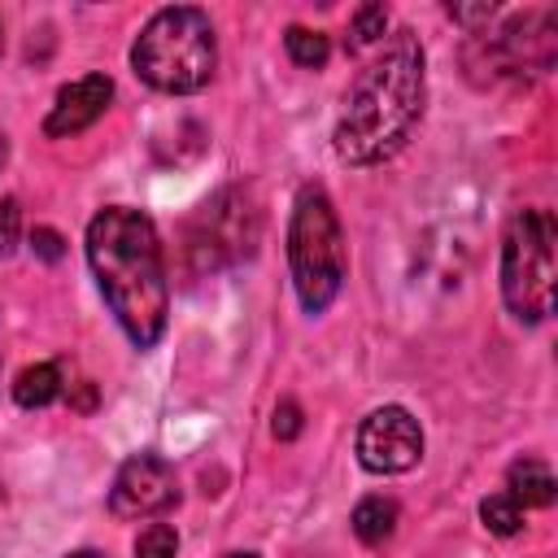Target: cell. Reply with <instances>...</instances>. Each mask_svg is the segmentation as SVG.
Masks as SVG:
<instances>
[{
    "label": "cell",
    "mask_w": 558,
    "mask_h": 558,
    "mask_svg": "<svg viewBox=\"0 0 558 558\" xmlns=\"http://www.w3.org/2000/svg\"><path fill=\"white\" fill-rule=\"evenodd\" d=\"M270 432L279 440H296L301 436V405L296 401H279L275 405V418H270Z\"/></svg>",
    "instance_id": "obj_18"
},
{
    "label": "cell",
    "mask_w": 558,
    "mask_h": 558,
    "mask_svg": "<svg viewBox=\"0 0 558 558\" xmlns=\"http://www.w3.org/2000/svg\"><path fill=\"white\" fill-rule=\"evenodd\" d=\"M453 22H462V26H480V22H488L493 13H497V4H449L445 9Z\"/></svg>",
    "instance_id": "obj_19"
},
{
    "label": "cell",
    "mask_w": 558,
    "mask_h": 558,
    "mask_svg": "<svg viewBox=\"0 0 558 558\" xmlns=\"http://www.w3.org/2000/svg\"><path fill=\"white\" fill-rule=\"evenodd\" d=\"M554 244L558 227L549 209H519L501 235V301L519 323H545L554 314Z\"/></svg>",
    "instance_id": "obj_5"
},
{
    "label": "cell",
    "mask_w": 558,
    "mask_h": 558,
    "mask_svg": "<svg viewBox=\"0 0 558 558\" xmlns=\"http://www.w3.org/2000/svg\"><path fill=\"white\" fill-rule=\"evenodd\" d=\"M179 501L174 466L161 453H131L109 488V514L113 519H157Z\"/></svg>",
    "instance_id": "obj_7"
},
{
    "label": "cell",
    "mask_w": 558,
    "mask_h": 558,
    "mask_svg": "<svg viewBox=\"0 0 558 558\" xmlns=\"http://www.w3.org/2000/svg\"><path fill=\"white\" fill-rule=\"evenodd\" d=\"M384 31H388V9L384 4H357L353 9V17H349V35H344V48L349 52H362V48H371V44H379L384 39Z\"/></svg>",
    "instance_id": "obj_14"
},
{
    "label": "cell",
    "mask_w": 558,
    "mask_h": 558,
    "mask_svg": "<svg viewBox=\"0 0 558 558\" xmlns=\"http://www.w3.org/2000/svg\"><path fill=\"white\" fill-rule=\"evenodd\" d=\"M65 558H100V554H92V549H78V554H65Z\"/></svg>",
    "instance_id": "obj_22"
},
{
    "label": "cell",
    "mask_w": 558,
    "mask_h": 558,
    "mask_svg": "<svg viewBox=\"0 0 558 558\" xmlns=\"http://www.w3.org/2000/svg\"><path fill=\"white\" fill-rule=\"evenodd\" d=\"M349 527L362 545H384L397 532V501L392 497H362L349 514Z\"/></svg>",
    "instance_id": "obj_12"
},
{
    "label": "cell",
    "mask_w": 558,
    "mask_h": 558,
    "mask_svg": "<svg viewBox=\"0 0 558 558\" xmlns=\"http://www.w3.org/2000/svg\"><path fill=\"white\" fill-rule=\"evenodd\" d=\"M109 100H113V78H109V74H83V78L57 87L52 109H48V118H44V135H48V140L83 135L92 122L105 118Z\"/></svg>",
    "instance_id": "obj_8"
},
{
    "label": "cell",
    "mask_w": 558,
    "mask_h": 558,
    "mask_svg": "<svg viewBox=\"0 0 558 558\" xmlns=\"http://www.w3.org/2000/svg\"><path fill=\"white\" fill-rule=\"evenodd\" d=\"M4 161H9V135L0 131V170H4Z\"/></svg>",
    "instance_id": "obj_21"
},
{
    "label": "cell",
    "mask_w": 558,
    "mask_h": 558,
    "mask_svg": "<svg viewBox=\"0 0 558 558\" xmlns=\"http://www.w3.org/2000/svg\"><path fill=\"white\" fill-rule=\"evenodd\" d=\"M131 70L153 92H166V96H192L209 87L218 70V39H214L209 13L196 4L157 9L131 44Z\"/></svg>",
    "instance_id": "obj_3"
},
{
    "label": "cell",
    "mask_w": 558,
    "mask_h": 558,
    "mask_svg": "<svg viewBox=\"0 0 558 558\" xmlns=\"http://www.w3.org/2000/svg\"><path fill=\"white\" fill-rule=\"evenodd\" d=\"M96 288L135 349H153L166 336L170 279L157 222L131 205H105L83 235Z\"/></svg>",
    "instance_id": "obj_1"
},
{
    "label": "cell",
    "mask_w": 558,
    "mask_h": 558,
    "mask_svg": "<svg viewBox=\"0 0 558 558\" xmlns=\"http://www.w3.org/2000/svg\"><path fill=\"white\" fill-rule=\"evenodd\" d=\"M427 100V57L414 31H397L388 48L344 92L331 148L344 166H379L405 148Z\"/></svg>",
    "instance_id": "obj_2"
},
{
    "label": "cell",
    "mask_w": 558,
    "mask_h": 558,
    "mask_svg": "<svg viewBox=\"0 0 558 558\" xmlns=\"http://www.w3.org/2000/svg\"><path fill=\"white\" fill-rule=\"evenodd\" d=\"M61 366L57 362H35V366H26V371H17V379H13V401L22 405V410H44V405H52L57 397H61Z\"/></svg>",
    "instance_id": "obj_11"
},
{
    "label": "cell",
    "mask_w": 558,
    "mask_h": 558,
    "mask_svg": "<svg viewBox=\"0 0 558 558\" xmlns=\"http://www.w3.org/2000/svg\"><path fill=\"white\" fill-rule=\"evenodd\" d=\"M288 270H292V288H296V301L305 314H327L344 288V275H349L344 231H340L327 187H318V183H305L292 201Z\"/></svg>",
    "instance_id": "obj_4"
},
{
    "label": "cell",
    "mask_w": 558,
    "mask_h": 558,
    "mask_svg": "<svg viewBox=\"0 0 558 558\" xmlns=\"http://www.w3.org/2000/svg\"><path fill=\"white\" fill-rule=\"evenodd\" d=\"M17 240H22V209L13 196H4L0 201V257H9L17 248Z\"/></svg>",
    "instance_id": "obj_17"
},
{
    "label": "cell",
    "mask_w": 558,
    "mask_h": 558,
    "mask_svg": "<svg viewBox=\"0 0 558 558\" xmlns=\"http://www.w3.org/2000/svg\"><path fill=\"white\" fill-rule=\"evenodd\" d=\"M0 52H4V26H0Z\"/></svg>",
    "instance_id": "obj_24"
},
{
    "label": "cell",
    "mask_w": 558,
    "mask_h": 558,
    "mask_svg": "<svg viewBox=\"0 0 558 558\" xmlns=\"http://www.w3.org/2000/svg\"><path fill=\"white\" fill-rule=\"evenodd\" d=\"M506 493L527 510V506H554V497H558V484H554V471L541 462V458H519V462H510V471H506Z\"/></svg>",
    "instance_id": "obj_10"
},
{
    "label": "cell",
    "mask_w": 558,
    "mask_h": 558,
    "mask_svg": "<svg viewBox=\"0 0 558 558\" xmlns=\"http://www.w3.org/2000/svg\"><path fill=\"white\" fill-rule=\"evenodd\" d=\"M283 48L301 70H323L327 57H331V39L323 31H310V26H288L283 31Z\"/></svg>",
    "instance_id": "obj_13"
},
{
    "label": "cell",
    "mask_w": 558,
    "mask_h": 558,
    "mask_svg": "<svg viewBox=\"0 0 558 558\" xmlns=\"http://www.w3.org/2000/svg\"><path fill=\"white\" fill-rule=\"evenodd\" d=\"M135 558H179V532L170 523H148L135 536Z\"/></svg>",
    "instance_id": "obj_16"
},
{
    "label": "cell",
    "mask_w": 558,
    "mask_h": 558,
    "mask_svg": "<svg viewBox=\"0 0 558 558\" xmlns=\"http://www.w3.org/2000/svg\"><path fill=\"white\" fill-rule=\"evenodd\" d=\"M201 222L205 231L196 235L201 248L209 253H227V257H244L253 253V240H257V214L248 205L235 201V192H218L205 209H201Z\"/></svg>",
    "instance_id": "obj_9"
},
{
    "label": "cell",
    "mask_w": 558,
    "mask_h": 558,
    "mask_svg": "<svg viewBox=\"0 0 558 558\" xmlns=\"http://www.w3.org/2000/svg\"><path fill=\"white\" fill-rule=\"evenodd\" d=\"M353 453L371 475H405L423 458V427L405 405H375L357 423Z\"/></svg>",
    "instance_id": "obj_6"
},
{
    "label": "cell",
    "mask_w": 558,
    "mask_h": 558,
    "mask_svg": "<svg viewBox=\"0 0 558 558\" xmlns=\"http://www.w3.org/2000/svg\"><path fill=\"white\" fill-rule=\"evenodd\" d=\"M480 523L493 536H514V532H523V506L501 488V493H493V497L480 501Z\"/></svg>",
    "instance_id": "obj_15"
},
{
    "label": "cell",
    "mask_w": 558,
    "mask_h": 558,
    "mask_svg": "<svg viewBox=\"0 0 558 558\" xmlns=\"http://www.w3.org/2000/svg\"><path fill=\"white\" fill-rule=\"evenodd\" d=\"M222 558H257V554H222Z\"/></svg>",
    "instance_id": "obj_23"
},
{
    "label": "cell",
    "mask_w": 558,
    "mask_h": 558,
    "mask_svg": "<svg viewBox=\"0 0 558 558\" xmlns=\"http://www.w3.org/2000/svg\"><path fill=\"white\" fill-rule=\"evenodd\" d=\"M31 248H35L44 262H57V257H61V235H57L52 227H35V231H31Z\"/></svg>",
    "instance_id": "obj_20"
}]
</instances>
